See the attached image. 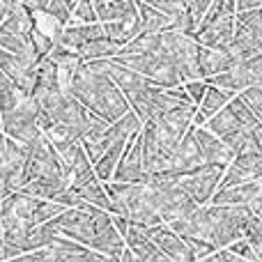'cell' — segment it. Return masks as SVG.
<instances>
[{
	"label": "cell",
	"mask_w": 262,
	"mask_h": 262,
	"mask_svg": "<svg viewBox=\"0 0 262 262\" xmlns=\"http://www.w3.org/2000/svg\"><path fill=\"white\" fill-rule=\"evenodd\" d=\"M67 92L76 97L90 113L99 118L115 122L124 113H129V101L120 92V88L113 83V78L99 67L97 60L81 62L74 69L72 78L67 83Z\"/></svg>",
	"instance_id": "cell-1"
},
{
	"label": "cell",
	"mask_w": 262,
	"mask_h": 262,
	"mask_svg": "<svg viewBox=\"0 0 262 262\" xmlns=\"http://www.w3.org/2000/svg\"><path fill=\"white\" fill-rule=\"evenodd\" d=\"M230 253H235V255H239V258H244V260H249V262H255V253H253V249H251V244L242 237V239H237V242H232L230 246H226Z\"/></svg>",
	"instance_id": "cell-33"
},
{
	"label": "cell",
	"mask_w": 262,
	"mask_h": 262,
	"mask_svg": "<svg viewBox=\"0 0 262 262\" xmlns=\"http://www.w3.org/2000/svg\"><path fill=\"white\" fill-rule=\"evenodd\" d=\"M108 7V21H120L127 26L136 28L140 32V21H138V9H136V0H106Z\"/></svg>",
	"instance_id": "cell-23"
},
{
	"label": "cell",
	"mask_w": 262,
	"mask_h": 262,
	"mask_svg": "<svg viewBox=\"0 0 262 262\" xmlns=\"http://www.w3.org/2000/svg\"><path fill=\"white\" fill-rule=\"evenodd\" d=\"M145 168H143V145H140V131L131 136L127 147L122 152L118 168L113 172V182H145Z\"/></svg>",
	"instance_id": "cell-9"
},
{
	"label": "cell",
	"mask_w": 262,
	"mask_h": 262,
	"mask_svg": "<svg viewBox=\"0 0 262 262\" xmlns=\"http://www.w3.org/2000/svg\"><path fill=\"white\" fill-rule=\"evenodd\" d=\"M99 262H120V258H111V255H101Z\"/></svg>",
	"instance_id": "cell-36"
},
{
	"label": "cell",
	"mask_w": 262,
	"mask_h": 262,
	"mask_svg": "<svg viewBox=\"0 0 262 262\" xmlns=\"http://www.w3.org/2000/svg\"><path fill=\"white\" fill-rule=\"evenodd\" d=\"M193 138H195V145H198L200 157H203L205 163H214V166L226 168L228 163L235 159V154L230 152V147H228L219 136H214L207 127H195Z\"/></svg>",
	"instance_id": "cell-10"
},
{
	"label": "cell",
	"mask_w": 262,
	"mask_h": 262,
	"mask_svg": "<svg viewBox=\"0 0 262 262\" xmlns=\"http://www.w3.org/2000/svg\"><path fill=\"white\" fill-rule=\"evenodd\" d=\"M145 3L152 5V7H157L159 12H163L168 18H170V23L186 12L184 5H182V0H145Z\"/></svg>",
	"instance_id": "cell-30"
},
{
	"label": "cell",
	"mask_w": 262,
	"mask_h": 262,
	"mask_svg": "<svg viewBox=\"0 0 262 262\" xmlns=\"http://www.w3.org/2000/svg\"><path fill=\"white\" fill-rule=\"evenodd\" d=\"M136 9H138L140 32H163L170 28V18L145 0H136Z\"/></svg>",
	"instance_id": "cell-19"
},
{
	"label": "cell",
	"mask_w": 262,
	"mask_h": 262,
	"mask_svg": "<svg viewBox=\"0 0 262 262\" xmlns=\"http://www.w3.org/2000/svg\"><path fill=\"white\" fill-rule=\"evenodd\" d=\"M72 186V184H69ZM76 191V195L81 198V207L83 205H92V207H99V209H106L111 214V198L104 189V182L95 180L90 184H83V186H72Z\"/></svg>",
	"instance_id": "cell-21"
},
{
	"label": "cell",
	"mask_w": 262,
	"mask_h": 262,
	"mask_svg": "<svg viewBox=\"0 0 262 262\" xmlns=\"http://www.w3.org/2000/svg\"><path fill=\"white\" fill-rule=\"evenodd\" d=\"M127 143L129 140H115V143L108 145V147L101 152V157L92 163V166H95V175L99 182L113 180V172H115V168H118L120 159H122V152H124V147H127Z\"/></svg>",
	"instance_id": "cell-18"
},
{
	"label": "cell",
	"mask_w": 262,
	"mask_h": 262,
	"mask_svg": "<svg viewBox=\"0 0 262 262\" xmlns=\"http://www.w3.org/2000/svg\"><path fill=\"white\" fill-rule=\"evenodd\" d=\"M182 85H184L186 95H189V99L193 101L195 106H198L200 101H203L205 92H207V81H205V78H193V81H184Z\"/></svg>",
	"instance_id": "cell-32"
},
{
	"label": "cell",
	"mask_w": 262,
	"mask_h": 262,
	"mask_svg": "<svg viewBox=\"0 0 262 262\" xmlns=\"http://www.w3.org/2000/svg\"><path fill=\"white\" fill-rule=\"evenodd\" d=\"M260 191H262L260 180L244 182V184H235V186H219L209 203L212 205H244V207H249L260 195Z\"/></svg>",
	"instance_id": "cell-13"
},
{
	"label": "cell",
	"mask_w": 262,
	"mask_h": 262,
	"mask_svg": "<svg viewBox=\"0 0 262 262\" xmlns=\"http://www.w3.org/2000/svg\"><path fill=\"white\" fill-rule=\"evenodd\" d=\"M124 237L118 232V228L113 226V216L108 212L99 219V226H97L95 239H92L90 249L97 251L101 255H111V258H120L124 251Z\"/></svg>",
	"instance_id": "cell-11"
},
{
	"label": "cell",
	"mask_w": 262,
	"mask_h": 262,
	"mask_svg": "<svg viewBox=\"0 0 262 262\" xmlns=\"http://www.w3.org/2000/svg\"><path fill=\"white\" fill-rule=\"evenodd\" d=\"M149 235V239L157 244V249L161 251L163 255H168L172 262H195L191 249L186 246V242L177 235L175 230L161 223V226H154V228H145Z\"/></svg>",
	"instance_id": "cell-8"
},
{
	"label": "cell",
	"mask_w": 262,
	"mask_h": 262,
	"mask_svg": "<svg viewBox=\"0 0 262 262\" xmlns=\"http://www.w3.org/2000/svg\"><path fill=\"white\" fill-rule=\"evenodd\" d=\"M120 64L129 67L131 72L140 74L145 81H149L154 88H161V90H168V88H175L182 83L177 69L170 64V60L161 53H138V55H118Z\"/></svg>",
	"instance_id": "cell-2"
},
{
	"label": "cell",
	"mask_w": 262,
	"mask_h": 262,
	"mask_svg": "<svg viewBox=\"0 0 262 262\" xmlns=\"http://www.w3.org/2000/svg\"><path fill=\"white\" fill-rule=\"evenodd\" d=\"M0 242H5V237H3V221H0Z\"/></svg>",
	"instance_id": "cell-38"
},
{
	"label": "cell",
	"mask_w": 262,
	"mask_h": 262,
	"mask_svg": "<svg viewBox=\"0 0 262 262\" xmlns=\"http://www.w3.org/2000/svg\"><path fill=\"white\" fill-rule=\"evenodd\" d=\"M244 239L251 244L255 253V262H262V221L253 214L246 216V223H244Z\"/></svg>",
	"instance_id": "cell-26"
},
{
	"label": "cell",
	"mask_w": 262,
	"mask_h": 262,
	"mask_svg": "<svg viewBox=\"0 0 262 262\" xmlns=\"http://www.w3.org/2000/svg\"><path fill=\"white\" fill-rule=\"evenodd\" d=\"M72 23H99L92 0H78L72 9Z\"/></svg>",
	"instance_id": "cell-28"
},
{
	"label": "cell",
	"mask_w": 262,
	"mask_h": 262,
	"mask_svg": "<svg viewBox=\"0 0 262 262\" xmlns=\"http://www.w3.org/2000/svg\"><path fill=\"white\" fill-rule=\"evenodd\" d=\"M235 95H230V92L221 90V88L216 85H209L207 83V92H205L203 101L198 104V108H195V118H193V124L195 127H205V122H207L212 115H216L221 108H226V104L232 99Z\"/></svg>",
	"instance_id": "cell-17"
},
{
	"label": "cell",
	"mask_w": 262,
	"mask_h": 262,
	"mask_svg": "<svg viewBox=\"0 0 262 262\" xmlns=\"http://www.w3.org/2000/svg\"><path fill=\"white\" fill-rule=\"evenodd\" d=\"M44 12L49 16H53L55 21H60L62 26L72 23V7H69L64 0H49V5L44 7Z\"/></svg>",
	"instance_id": "cell-31"
},
{
	"label": "cell",
	"mask_w": 262,
	"mask_h": 262,
	"mask_svg": "<svg viewBox=\"0 0 262 262\" xmlns=\"http://www.w3.org/2000/svg\"><path fill=\"white\" fill-rule=\"evenodd\" d=\"M101 37H106L104 23H67L55 44H62L67 49H76V46L88 44L92 39H101Z\"/></svg>",
	"instance_id": "cell-15"
},
{
	"label": "cell",
	"mask_w": 262,
	"mask_h": 262,
	"mask_svg": "<svg viewBox=\"0 0 262 262\" xmlns=\"http://www.w3.org/2000/svg\"><path fill=\"white\" fill-rule=\"evenodd\" d=\"M0 49L9 51V53H16V55H26V58H35V49L30 44V37H23V35H16V32H9L5 28H0Z\"/></svg>",
	"instance_id": "cell-24"
},
{
	"label": "cell",
	"mask_w": 262,
	"mask_h": 262,
	"mask_svg": "<svg viewBox=\"0 0 262 262\" xmlns=\"http://www.w3.org/2000/svg\"><path fill=\"white\" fill-rule=\"evenodd\" d=\"M143 184L147 186L149 205L157 209V214L161 216L163 223L184 219L200 207L191 195H186L184 191L175 184H152V182H143Z\"/></svg>",
	"instance_id": "cell-3"
},
{
	"label": "cell",
	"mask_w": 262,
	"mask_h": 262,
	"mask_svg": "<svg viewBox=\"0 0 262 262\" xmlns=\"http://www.w3.org/2000/svg\"><path fill=\"white\" fill-rule=\"evenodd\" d=\"M30 44H32V49H35V55H37V58H46V55H49V51L53 49L55 41L51 39L49 35H44L39 28L32 26V30H30Z\"/></svg>",
	"instance_id": "cell-29"
},
{
	"label": "cell",
	"mask_w": 262,
	"mask_h": 262,
	"mask_svg": "<svg viewBox=\"0 0 262 262\" xmlns=\"http://www.w3.org/2000/svg\"><path fill=\"white\" fill-rule=\"evenodd\" d=\"M232 163L239 166L251 182L262 180V154H239L232 159Z\"/></svg>",
	"instance_id": "cell-27"
},
{
	"label": "cell",
	"mask_w": 262,
	"mask_h": 262,
	"mask_svg": "<svg viewBox=\"0 0 262 262\" xmlns=\"http://www.w3.org/2000/svg\"><path fill=\"white\" fill-rule=\"evenodd\" d=\"M195 108H198L195 104H180V106H175L172 111L163 113L161 118L154 120V122H157L161 129H166L170 136H175V138H182V136H184L186 131L191 129V124H193Z\"/></svg>",
	"instance_id": "cell-16"
},
{
	"label": "cell",
	"mask_w": 262,
	"mask_h": 262,
	"mask_svg": "<svg viewBox=\"0 0 262 262\" xmlns=\"http://www.w3.org/2000/svg\"><path fill=\"white\" fill-rule=\"evenodd\" d=\"M161 51L170 64L177 69L182 83L200 78L198 74V44L193 37L182 35L175 30H163L161 32Z\"/></svg>",
	"instance_id": "cell-4"
},
{
	"label": "cell",
	"mask_w": 262,
	"mask_h": 262,
	"mask_svg": "<svg viewBox=\"0 0 262 262\" xmlns=\"http://www.w3.org/2000/svg\"><path fill=\"white\" fill-rule=\"evenodd\" d=\"M32 88H46V90H60V78H58V64L51 58H39L35 74V85Z\"/></svg>",
	"instance_id": "cell-25"
},
{
	"label": "cell",
	"mask_w": 262,
	"mask_h": 262,
	"mask_svg": "<svg viewBox=\"0 0 262 262\" xmlns=\"http://www.w3.org/2000/svg\"><path fill=\"white\" fill-rule=\"evenodd\" d=\"M205 127H207L209 131H212L214 136H219V138L226 143L230 136H235L237 131H242L244 127H242L239 122H237V118L230 113L228 108H221L216 115H212V118L205 122Z\"/></svg>",
	"instance_id": "cell-22"
},
{
	"label": "cell",
	"mask_w": 262,
	"mask_h": 262,
	"mask_svg": "<svg viewBox=\"0 0 262 262\" xmlns=\"http://www.w3.org/2000/svg\"><path fill=\"white\" fill-rule=\"evenodd\" d=\"M198 262H249V260H244V258H239V255L230 253L228 249H216L214 253H209L207 258H203Z\"/></svg>",
	"instance_id": "cell-34"
},
{
	"label": "cell",
	"mask_w": 262,
	"mask_h": 262,
	"mask_svg": "<svg viewBox=\"0 0 262 262\" xmlns=\"http://www.w3.org/2000/svg\"><path fill=\"white\" fill-rule=\"evenodd\" d=\"M193 131H195V124H191V129L186 131V134L182 136V140L177 143L175 154H172V159H170V166H168L170 172H189L205 163L203 157H200L198 145H195Z\"/></svg>",
	"instance_id": "cell-12"
},
{
	"label": "cell",
	"mask_w": 262,
	"mask_h": 262,
	"mask_svg": "<svg viewBox=\"0 0 262 262\" xmlns=\"http://www.w3.org/2000/svg\"><path fill=\"white\" fill-rule=\"evenodd\" d=\"M235 23H237V14L200 21L193 32L195 44L207 46V49H228V44L232 41V35H235Z\"/></svg>",
	"instance_id": "cell-6"
},
{
	"label": "cell",
	"mask_w": 262,
	"mask_h": 262,
	"mask_svg": "<svg viewBox=\"0 0 262 262\" xmlns=\"http://www.w3.org/2000/svg\"><path fill=\"white\" fill-rule=\"evenodd\" d=\"M120 49H122V46H118V44H113L111 39L101 37V39H92V41H88V44L76 46L74 51L78 53V58H81L83 62H88V60L118 58V55H120Z\"/></svg>",
	"instance_id": "cell-20"
},
{
	"label": "cell",
	"mask_w": 262,
	"mask_h": 262,
	"mask_svg": "<svg viewBox=\"0 0 262 262\" xmlns=\"http://www.w3.org/2000/svg\"><path fill=\"white\" fill-rule=\"evenodd\" d=\"M262 7V0H237V12H246V9H258Z\"/></svg>",
	"instance_id": "cell-35"
},
{
	"label": "cell",
	"mask_w": 262,
	"mask_h": 262,
	"mask_svg": "<svg viewBox=\"0 0 262 262\" xmlns=\"http://www.w3.org/2000/svg\"><path fill=\"white\" fill-rule=\"evenodd\" d=\"M37 62L35 58H26V55H16L9 51L0 49V72L14 81L23 92L30 95L32 85H35V74H37Z\"/></svg>",
	"instance_id": "cell-7"
},
{
	"label": "cell",
	"mask_w": 262,
	"mask_h": 262,
	"mask_svg": "<svg viewBox=\"0 0 262 262\" xmlns=\"http://www.w3.org/2000/svg\"><path fill=\"white\" fill-rule=\"evenodd\" d=\"M237 62H242V60L232 58L228 49H207V46L198 44V74H200V78H209V76H214V74H221Z\"/></svg>",
	"instance_id": "cell-14"
},
{
	"label": "cell",
	"mask_w": 262,
	"mask_h": 262,
	"mask_svg": "<svg viewBox=\"0 0 262 262\" xmlns=\"http://www.w3.org/2000/svg\"><path fill=\"white\" fill-rule=\"evenodd\" d=\"M0 131L21 145H28L39 134H44L39 127V111L30 95L23 97L9 113L0 115Z\"/></svg>",
	"instance_id": "cell-5"
},
{
	"label": "cell",
	"mask_w": 262,
	"mask_h": 262,
	"mask_svg": "<svg viewBox=\"0 0 262 262\" xmlns=\"http://www.w3.org/2000/svg\"><path fill=\"white\" fill-rule=\"evenodd\" d=\"M64 3H67V5H69V7H72V9H74V5H76V3H78V0H64Z\"/></svg>",
	"instance_id": "cell-37"
}]
</instances>
